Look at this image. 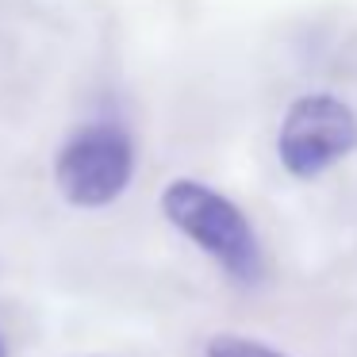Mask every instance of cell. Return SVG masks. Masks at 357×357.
I'll return each mask as SVG.
<instances>
[{"label": "cell", "mask_w": 357, "mask_h": 357, "mask_svg": "<svg viewBox=\"0 0 357 357\" xmlns=\"http://www.w3.org/2000/svg\"><path fill=\"white\" fill-rule=\"evenodd\" d=\"M204 357H288V354L261 338H246V334L227 331V334H211L208 346H204Z\"/></svg>", "instance_id": "cell-4"}, {"label": "cell", "mask_w": 357, "mask_h": 357, "mask_svg": "<svg viewBox=\"0 0 357 357\" xmlns=\"http://www.w3.org/2000/svg\"><path fill=\"white\" fill-rule=\"evenodd\" d=\"M162 215L177 227L181 238L200 246L219 269H227L242 284H257L265 269L261 238L250 215L223 196L219 188L192 177H173L162 188Z\"/></svg>", "instance_id": "cell-1"}, {"label": "cell", "mask_w": 357, "mask_h": 357, "mask_svg": "<svg viewBox=\"0 0 357 357\" xmlns=\"http://www.w3.org/2000/svg\"><path fill=\"white\" fill-rule=\"evenodd\" d=\"M135 177V142L119 123H89L54 154V185L73 208H108Z\"/></svg>", "instance_id": "cell-2"}, {"label": "cell", "mask_w": 357, "mask_h": 357, "mask_svg": "<svg viewBox=\"0 0 357 357\" xmlns=\"http://www.w3.org/2000/svg\"><path fill=\"white\" fill-rule=\"evenodd\" d=\"M357 150V112L338 93H303L277 127V162L288 177L315 181Z\"/></svg>", "instance_id": "cell-3"}, {"label": "cell", "mask_w": 357, "mask_h": 357, "mask_svg": "<svg viewBox=\"0 0 357 357\" xmlns=\"http://www.w3.org/2000/svg\"><path fill=\"white\" fill-rule=\"evenodd\" d=\"M0 357H8V346H4V338H0Z\"/></svg>", "instance_id": "cell-5"}]
</instances>
